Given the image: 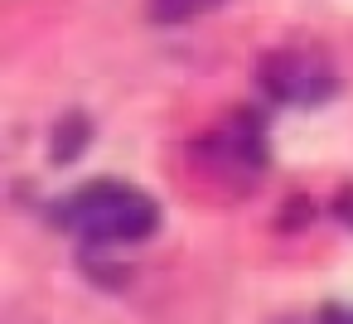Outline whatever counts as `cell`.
<instances>
[{
  "label": "cell",
  "mask_w": 353,
  "mask_h": 324,
  "mask_svg": "<svg viewBox=\"0 0 353 324\" xmlns=\"http://www.w3.org/2000/svg\"><path fill=\"white\" fill-rule=\"evenodd\" d=\"M59 223L88 247H131L160 227V203L126 179H97L63 203Z\"/></svg>",
  "instance_id": "1"
},
{
  "label": "cell",
  "mask_w": 353,
  "mask_h": 324,
  "mask_svg": "<svg viewBox=\"0 0 353 324\" xmlns=\"http://www.w3.org/2000/svg\"><path fill=\"white\" fill-rule=\"evenodd\" d=\"M189 165L218 194L242 199L266 174V136H261V121L252 112H228L213 131H203L189 145Z\"/></svg>",
  "instance_id": "2"
},
{
  "label": "cell",
  "mask_w": 353,
  "mask_h": 324,
  "mask_svg": "<svg viewBox=\"0 0 353 324\" xmlns=\"http://www.w3.org/2000/svg\"><path fill=\"white\" fill-rule=\"evenodd\" d=\"M256 83L281 107H324L339 92V73H334L329 54L324 49H310V44L271 49L261 59V68H256Z\"/></svg>",
  "instance_id": "3"
},
{
  "label": "cell",
  "mask_w": 353,
  "mask_h": 324,
  "mask_svg": "<svg viewBox=\"0 0 353 324\" xmlns=\"http://www.w3.org/2000/svg\"><path fill=\"white\" fill-rule=\"evenodd\" d=\"M223 6H228V0H150L145 15L155 25H189V20H203V15H213Z\"/></svg>",
  "instance_id": "4"
},
{
  "label": "cell",
  "mask_w": 353,
  "mask_h": 324,
  "mask_svg": "<svg viewBox=\"0 0 353 324\" xmlns=\"http://www.w3.org/2000/svg\"><path fill=\"white\" fill-rule=\"evenodd\" d=\"M88 136H92V126H88V117L83 112H68V117H59V126H54V141H49V155H54V165H68L83 145H88Z\"/></svg>",
  "instance_id": "5"
}]
</instances>
